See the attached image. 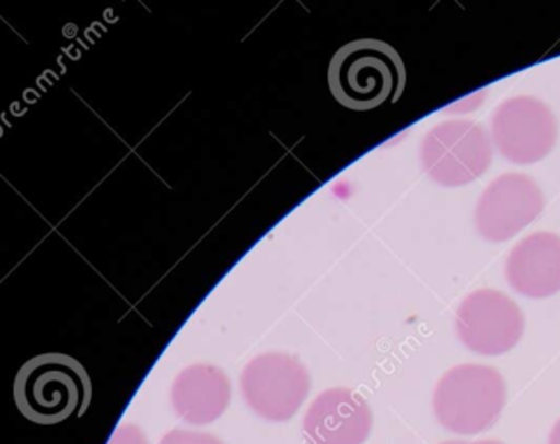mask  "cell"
<instances>
[{
	"mask_svg": "<svg viewBox=\"0 0 560 444\" xmlns=\"http://www.w3.org/2000/svg\"><path fill=\"white\" fill-rule=\"evenodd\" d=\"M88 370L63 352H46L26 361L14 381V401L30 422L56 425L82 417L91 405Z\"/></svg>",
	"mask_w": 560,
	"mask_h": 444,
	"instance_id": "1",
	"label": "cell"
},
{
	"mask_svg": "<svg viewBox=\"0 0 560 444\" xmlns=\"http://www.w3.org/2000/svg\"><path fill=\"white\" fill-rule=\"evenodd\" d=\"M406 67L393 46L376 38H358L335 52L328 85L340 105L369 112L401 97Z\"/></svg>",
	"mask_w": 560,
	"mask_h": 444,
	"instance_id": "2",
	"label": "cell"
},
{
	"mask_svg": "<svg viewBox=\"0 0 560 444\" xmlns=\"http://www.w3.org/2000/svg\"><path fill=\"white\" fill-rule=\"evenodd\" d=\"M505 402V381L493 366H455L444 373L434 390L435 419L446 431L462 436L493 428Z\"/></svg>",
	"mask_w": 560,
	"mask_h": 444,
	"instance_id": "3",
	"label": "cell"
},
{
	"mask_svg": "<svg viewBox=\"0 0 560 444\" xmlns=\"http://www.w3.org/2000/svg\"><path fill=\"white\" fill-rule=\"evenodd\" d=\"M493 160V141L472 120H447L432 127L420 147L427 176L446 188H460L479 179Z\"/></svg>",
	"mask_w": 560,
	"mask_h": 444,
	"instance_id": "4",
	"label": "cell"
},
{
	"mask_svg": "<svg viewBox=\"0 0 560 444\" xmlns=\"http://www.w3.org/2000/svg\"><path fill=\"white\" fill-rule=\"evenodd\" d=\"M557 135L556 115L538 97L503 101L491 120V141L512 164L529 165L544 160L556 147Z\"/></svg>",
	"mask_w": 560,
	"mask_h": 444,
	"instance_id": "5",
	"label": "cell"
},
{
	"mask_svg": "<svg viewBox=\"0 0 560 444\" xmlns=\"http://www.w3.org/2000/svg\"><path fill=\"white\" fill-rule=\"evenodd\" d=\"M462 344L482 357H500L523 339L524 315L498 290H476L462 301L455 318Z\"/></svg>",
	"mask_w": 560,
	"mask_h": 444,
	"instance_id": "6",
	"label": "cell"
},
{
	"mask_svg": "<svg viewBox=\"0 0 560 444\" xmlns=\"http://www.w3.org/2000/svg\"><path fill=\"white\" fill-rule=\"evenodd\" d=\"M242 393L264 420L287 422L310 395V375L293 358L266 354L243 370Z\"/></svg>",
	"mask_w": 560,
	"mask_h": 444,
	"instance_id": "7",
	"label": "cell"
},
{
	"mask_svg": "<svg viewBox=\"0 0 560 444\" xmlns=\"http://www.w3.org/2000/svg\"><path fill=\"white\" fill-rule=\"evenodd\" d=\"M545 198L533 177L509 173L497 177L477 201L474 222L482 238L509 242L544 212Z\"/></svg>",
	"mask_w": 560,
	"mask_h": 444,
	"instance_id": "8",
	"label": "cell"
},
{
	"mask_svg": "<svg viewBox=\"0 0 560 444\" xmlns=\"http://www.w3.org/2000/svg\"><path fill=\"white\" fill-rule=\"evenodd\" d=\"M372 428L369 401L346 387L322 393L304 417L307 444H363Z\"/></svg>",
	"mask_w": 560,
	"mask_h": 444,
	"instance_id": "9",
	"label": "cell"
},
{
	"mask_svg": "<svg viewBox=\"0 0 560 444\" xmlns=\"http://www.w3.org/2000/svg\"><path fill=\"white\" fill-rule=\"evenodd\" d=\"M505 277L524 297L556 295L560 292V236L538 231L518 242L506 259Z\"/></svg>",
	"mask_w": 560,
	"mask_h": 444,
	"instance_id": "10",
	"label": "cell"
},
{
	"mask_svg": "<svg viewBox=\"0 0 560 444\" xmlns=\"http://www.w3.org/2000/svg\"><path fill=\"white\" fill-rule=\"evenodd\" d=\"M231 387L226 375L213 366L198 365L180 372L172 386V407L192 425L215 422L228 410Z\"/></svg>",
	"mask_w": 560,
	"mask_h": 444,
	"instance_id": "11",
	"label": "cell"
},
{
	"mask_svg": "<svg viewBox=\"0 0 560 444\" xmlns=\"http://www.w3.org/2000/svg\"><path fill=\"white\" fill-rule=\"evenodd\" d=\"M160 444H224L219 437L212 436L209 432L183 431L174 429L168 431Z\"/></svg>",
	"mask_w": 560,
	"mask_h": 444,
	"instance_id": "12",
	"label": "cell"
},
{
	"mask_svg": "<svg viewBox=\"0 0 560 444\" xmlns=\"http://www.w3.org/2000/svg\"><path fill=\"white\" fill-rule=\"evenodd\" d=\"M108 444H150L148 443L144 432L135 425V423H126L114 432V436Z\"/></svg>",
	"mask_w": 560,
	"mask_h": 444,
	"instance_id": "13",
	"label": "cell"
},
{
	"mask_svg": "<svg viewBox=\"0 0 560 444\" xmlns=\"http://www.w3.org/2000/svg\"><path fill=\"white\" fill-rule=\"evenodd\" d=\"M441 444H505L502 441L494 440H485V441H462V440H453V441H444Z\"/></svg>",
	"mask_w": 560,
	"mask_h": 444,
	"instance_id": "14",
	"label": "cell"
},
{
	"mask_svg": "<svg viewBox=\"0 0 560 444\" xmlns=\"http://www.w3.org/2000/svg\"><path fill=\"white\" fill-rule=\"evenodd\" d=\"M548 444H560V419L557 420L552 432H550V440H548Z\"/></svg>",
	"mask_w": 560,
	"mask_h": 444,
	"instance_id": "15",
	"label": "cell"
}]
</instances>
